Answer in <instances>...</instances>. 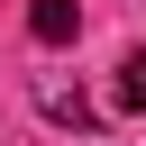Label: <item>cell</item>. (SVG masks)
<instances>
[{
  "label": "cell",
  "mask_w": 146,
  "mask_h": 146,
  "mask_svg": "<svg viewBox=\"0 0 146 146\" xmlns=\"http://www.w3.org/2000/svg\"><path fill=\"white\" fill-rule=\"evenodd\" d=\"M36 110L55 128H100V110L82 100V82H64V73H36Z\"/></svg>",
  "instance_id": "6da1fadb"
},
{
  "label": "cell",
  "mask_w": 146,
  "mask_h": 146,
  "mask_svg": "<svg viewBox=\"0 0 146 146\" xmlns=\"http://www.w3.org/2000/svg\"><path fill=\"white\" fill-rule=\"evenodd\" d=\"M110 100L146 119V46H128V55H119V91H110Z\"/></svg>",
  "instance_id": "3957f363"
},
{
  "label": "cell",
  "mask_w": 146,
  "mask_h": 146,
  "mask_svg": "<svg viewBox=\"0 0 146 146\" xmlns=\"http://www.w3.org/2000/svg\"><path fill=\"white\" fill-rule=\"evenodd\" d=\"M27 36H36V46H73V36H82V9H73V0H27Z\"/></svg>",
  "instance_id": "7a4b0ae2"
}]
</instances>
